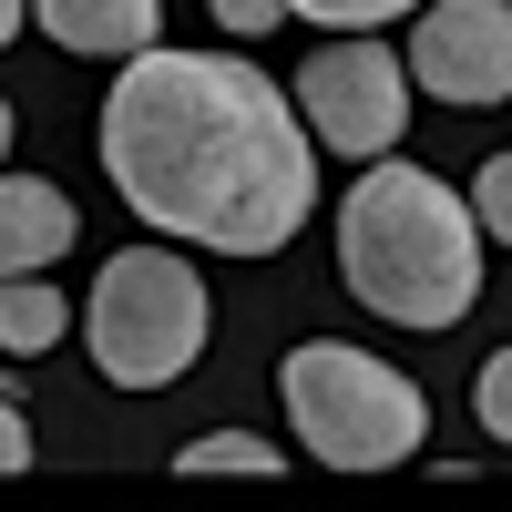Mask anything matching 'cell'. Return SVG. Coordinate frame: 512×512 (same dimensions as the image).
<instances>
[{"mask_svg":"<svg viewBox=\"0 0 512 512\" xmlns=\"http://www.w3.org/2000/svg\"><path fill=\"white\" fill-rule=\"evenodd\" d=\"M0 144H11V103H0Z\"/></svg>","mask_w":512,"mask_h":512,"instance_id":"obj_17","label":"cell"},{"mask_svg":"<svg viewBox=\"0 0 512 512\" xmlns=\"http://www.w3.org/2000/svg\"><path fill=\"white\" fill-rule=\"evenodd\" d=\"M297 113H308V134L328 154H390L410 134V62L400 52H379L369 31H328L308 72H297Z\"/></svg>","mask_w":512,"mask_h":512,"instance_id":"obj_5","label":"cell"},{"mask_svg":"<svg viewBox=\"0 0 512 512\" xmlns=\"http://www.w3.org/2000/svg\"><path fill=\"white\" fill-rule=\"evenodd\" d=\"M287 11H297V0H216V21H226L236 41H256V31H277Z\"/></svg>","mask_w":512,"mask_h":512,"instance_id":"obj_14","label":"cell"},{"mask_svg":"<svg viewBox=\"0 0 512 512\" xmlns=\"http://www.w3.org/2000/svg\"><path fill=\"white\" fill-rule=\"evenodd\" d=\"M72 246V195L41 175H0V277H41Z\"/></svg>","mask_w":512,"mask_h":512,"instance_id":"obj_8","label":"cell"},{"mask_svg":"<svg viewBox=\"0 0 512 512\" xmlns=\"http://www.w3.org/2000/svg\"><path fill=\"white\" fill-rule=\"evenodd\" d=\"M11 31H21V0H0V41H11Z\"/></svg>","mask_w":512,"mask_h":512,"instance_id":"obj_16","label":"cell"},{"mask_svg":"<svg viewBox=\"0 0 512 512\" xmlns=\"http://www.w3.org/2000/svg\"><path fill=\"white\" fill-rule=\"evenodd\" d=\"M103 175L175 246L277 256L318 205V134L256 62L144 41L103 93Z\"/></svg>","mask_w":512,"mask_h":512,"instance_id":"obj_1","label":"cell"},{"mask_svg":"<svg viewBox=\"0 0 512 512\" xmlns=\"http://www.w3.org/2000/svg\"><path fill=\"white\" fill-rule=\"evenodd\" d=\"M31 21L82 62H134L164 31V0H31Z\"/></svg>","mask_w":512,"mask_h":512,"instance_id":"obj_7","label":"cell"},{"mask_svg":"<svg viewBox=\"0 0 512 512\" xmlns=\"http://www.w3.org/2000/svg\"><path fill=\"white\" fill-rule=\"evenodd\" d=\"M62 328H72V308L41 277H0V349H11V359H41Z\"/></svg>","mask_w":512,"mask_h":512,"instance_id":"obj_9","label":"cell"},{"mask_svg":"<svg viewBox=\"0 0 512 512\" xmlns=\"http://www.w3.org/2000/svg\"><path fill=\"white\" fill-rule=\"evenodd\" d=\"M277 390H287L297 451L328 461V472H400V461L431 441V400H420L390 359L349 349V338H297Z\"/></svg>","mask_w":512,"mask_h":512,"instance_id":"obj_3","label":"cell"},{"mask_svg":"<svg viewBox=\"0 0 512 512\" xmlns=\"http://www.w3.org/2000/svg\"><path fill=\"white\" fill-rule=\"evenodd\" d=\"M420 0H297V21L318 31H379V21H410Z\"/></svg>","mask_w":512,"mask_h":512,"instance_id":"obj_11","label":"cell"},{"mask_svg":"<svg viewBox=\"0 0 512 512\" xmlns=\"http://www.w3.org/2000/svg\"><path fill=\"white\" fill-rule=\"evenodd\" d=\"M472 410H482V431H492V441H512V349H492V359H482Z\"/></svg>","mask_w":512,"mask_h":512,"instance_id":"obj_13","label":"cell"},{"mask_svg":"<svg viewBox=\"0 0 512 512\" xmlns=\"http://www.w3.org/2000/svg\"><path fill=\"white\" fill-rule=\"evenodd\" d=\"M175 472H256V482H267V472H287V461H277V441H256V431H205V441H185L175 451Z\"/></svg>","mask_w":512,"mask_h":512,"instance_id":"obj_10","label":"cell"},{"mask_svg":"<svg viewBox=\"0 0 512 512\" xmlns=\"http://www.w3.org/2000/svg\"><path fill=\"white\" fill-rule=\"evenodd\" d=\"M11 472H31V420H21V400H0V482Z\"/></svg>","mask_w":512,"mask_h":512,"instance_id":"obj_15","label":"cell"},{"mask_svg":"<svg viewBox=\"0 0 512 512\" xmlns=\"http://www.w3.org/2000/svg\"><path fill=\"white\" fill-rule=\"evenodd\" d=\"M205 328H216V297L175 256V236L103 256L93 297H82V349H93L103 390H164V379H185L205 359Z\"/></svg>","mask_w":512,"mask_h":512,"instance_id":"obj_4","label":"cell"},{"mask_svg":"<svg viewBox=\"0 0 512 512\" xmlns=\"http://www.w3.org/2000/svg\"><path fill=\"white\" fill-rule=\"evenodd\" d=\"M400 62L431 103H512V0H420Z\"/></svg>","mask_w":512,"mask_h":512,"instance_id":"obj_6","label":"cell"},{"mask_svg":"<svg viewBox=\"0 0 512 512\" xmlns=\"http://www.w3.org/2000/svg\"><path fill=\"white\" fill-rule=\"evenodd\" d=\"M472 216H482L492 246H512V154H492L482 175H472Z\"/></svg>","mask_w":512,"mask_h":512,"instance_id":"obj_12","label":"cell"},{"mask_svg":"<svg viewBox=\"0 0 512 512\" xmlns=\"http://www.w3.org/2000/svg\"><path fill=\"white\" fill-rule=\"evenodd\" d=\"M482 216L472 195H451L431 164L369 154V175L338 205V277L369 318L390 328H461L482 297Z\"/></svg>","mask_w":512,"mask_h":512,"instance_id":"obj_2","label":"cell"}]
</instances>
